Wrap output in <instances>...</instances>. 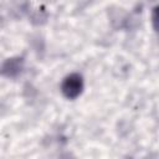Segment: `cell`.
<instances>
[{"instance_id":"obj_1","label":"cell","mask_w":159,"mask_h":159,"mask_svg":"<svg viewBox=\"0 0 159 159\" xmlns=\"http://www.w3.org/2000/svg\"><path fill=\"white\" fill-rule=\"evenodd\" d=\"M84 88V81L81 73L72 72L67 75L61 83V92L67 99H76L81 96Z\"/></svg>"},{"instance_id":"obj_2","label":"cell","mask_w":159,"mask_h":159,"mask_svg":"<svg viewBox=\"0 0 159 159\" xmlns=\"http://www.w3.org/2000/svg\"><path fill=\"white\" fill-rule=\"evenodd\" d=\"M25 67L24 56H12L6 58L0 65V76L5 78H16L21 75Z\"/></svg>"},{"instance_id":"obj_3","label":"cell","mask_w":159,"mask_h":159,"mask_svg":"<svg viewBox=\"0 0 159 159\" xmlns=\"http://www.w3.org/2000/svg\"><path fill=\"white\" fill-rule=\"evenodd\" d=\"M152 20H153V26L154 29H157V6L153 9V15H152Z\"/></svg>"}]
</instances>
